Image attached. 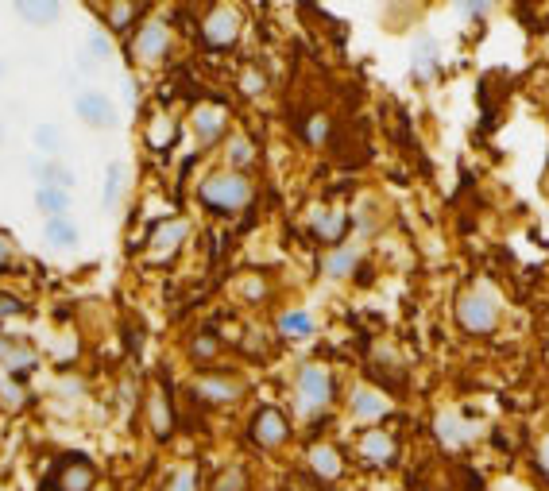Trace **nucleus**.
I'll return each mask as SVG.
<instances>
[{"label":"nucleus","mask_w":549,"mask_h":491,"mask_svg":"<svg viewBox=\"0 0 549 491\" xmlns=\"http://www.w3.org/2000/svg\"><path fill=\"white\" fill-rule=\"evenodd\" d=\"M205 43H213V47H229L236 43V35H240V16L232 12V8H213L209 16H205Z\"/></svg>","instance_id":"nucleus-6"},{"label":"nucleus","mask_w":549,"mask_h":491,"mask_svg":"<svg viewBox=\"0 0 549 491\" xmlns=\"http://www.w3.org/2000/svg\"><path fill=\"white\" fill-rule=\"evenodd\" d=\"M542 468L549 472V437H546V445H542Z\"/></svg>","instance_id":"nucleus-38"},{"label":"nucleus","mask_w":549,"mask_h":491,"mask_svg":"<svg viewBox=\"0 0 549 491\" xmlns=\"http://www.w3.org/2000/svg\"><path fill=\"white\" fill-rule=\"evenodd\" d=\"M0 144H4V128H0Z\"/></svg>","instance_id":"nucleus-40"},{"label":"nucleus","mask_w":549,"mask_h":491,"mask_svg":"<svg viewBox=\"0 0 549 491\" xmlns=\"http://www.w3.org/2000/svg\"><path fill=\"white\" fill-rule=\"evenodd\" d=\"M437 437H441L449 449H457V445H464V441L472 437V426H464L457 414H441V418H437Z\"/></svg>","instance_id":"nucleus-19"},{"label":"nucleus","mask_w":549,"mask_h":491,"mask_svg":"<svg viewBox=\"0 0 549 491\" xmlns=\"http://www.w3.org/2000/svg\"><path fill=\"white\" fill-rule=\"evenodd\" d=\"M198 395L209 403H232V399H240V383L225 376H205L198 379Z\"/></svg>","instance_id":"nucleus-13"},{"label":"nucleus","mask_w":549,"mask_h":491,"mask_svg":"<svg viewBox=\"0 0 549 491\" xmlns=\"http://www.w3.org/2000/svg\"><path fill=\"white\" fill-rule=\"evenodd\" d=\"M410 70L418 82H430L437 74V43L430 35H418L414 39V51H410Z\"/></svg>","instance_id":"nucleus-10"},{"label":"nucleus","mask_w":549,"mask_h":491,"mask_svg":"<svg viewBox=\"0 0 549 491\" xmlns=\"http://www.w3.org/2000/svg\"><path fill=\"white\" fill-rule=\"evenodd\" d=\"M240 86H244V93H248V97H256V93H263V86H267V82H263L260 70H248V74L240 78Z\"/></svg>","instance_id":"nucleus-31"},{"label":"nucleus","mask_w":549,"mask_h":491,"mask_svg":"<svg viewBox=\"0 0 549 491\" xmlns=\"http://www.w3.org/2000/svg\"><path fill=\"white\" fill-rule=\"evenodd\" d=\"M457 318L468 333H492L495 321H499V302L488 287L468 290L461 302H457Z\"/></svg>","instance_id":"nucleus-2"},{"label":"nucleus","mask_w":549,"mask_h":491,"mask_svg":"<svg viewBox=\"0 0 549 491\" xmlns=\"http://www.w3.org/2000/svg\"><path fill=\"white\" fill-rule=\"evenodd\" d=\"M387 410H391V403H387L379 391H372V387H360V391L352 395V414H356L360 422H376Z\"/></svg>","instance_id":"nucleus-12"},{"label":"nucleus","mask_w":549,"mask_h":491,"mask_svg":"<svg viewBox=\"0 0 549 491\" xmlns=\"http://www.w3.org/2000/svg\"><path fill=\"white\" fill-rule=\"evenodd\" d=\"M35 205H39V213H47V217H66V213H70V190L39 186V190H35Z\"/></svg>","instance_id":"nucleus-16"},{"label":"nucleus","mask_w":549,"mask_h":491,"mask_svg":"<svg viewBox=\"0 0 549 491\" xmlns=\"http://www.w3.org/2000/svg\"><path fill=\"white\" fill-rule=\"evenodd\" d=\"M86 51L93 62H109L113 55V47H109V35H101V31H89L86 35Z\"/></svg>","instance_id":"nucleus-27"},{"label":"nucleus","mask_w":549,"mask_h":491,"mask_svg":"<svg viewBox=\"0 0 549 491\" xmlns=\"http://www.w3.org/2000/svg\"><path fill=\"white\" fill-rule=\"evenodd\" d=\"M279 333L290 337V341H302V337H310L314 333V318L306 314V310H290L279 318Z\"/></svg>","instance_id":"nucleus-21"},{"label":"nucleus","mask_w":549,"mask_h":491,"mask_svg":"<svg viewBox=\"0 0 549 491\" xmlns=\"http://www.w3.org/2000/svg\"><path fill=\"white\" fill-rule=\"evenodd\" d=\"M221 128H225V113H221V109L205 105V109L194 113V132H198V140H202V144H213V140L221 136Z\"/></svg>","instance_id":"nucleus-17"},{"label":"nucleus","mask_w":549,"mask_h":491,"mask_svg":"<svg viewBox=\"0 0 549 491\" xmlns=\"http://www.w3.org/2000/svg\"><path fill=\"white\" fill-rule=\"evenodd\" d=\"M229 163L232 167H248V163H252V144H248V140H232Z\"/></svg>","instance_id":"nucleus-29"},{"label":"nucleus","mask_w":549,"mask_h":491,"mask_svg":"<svg viewBox=\"0 0 549 491\" xmlns=\"http://www.w3.org/2000/svg\"><path fill=\"white\" fill-rule=\"evenodd\" d=\"M24 306L16 302V298H8V294H0V318H8V314H20Z\"/></svg>","instance_id":"nucleus-35"},{"label":"nucleus","mask_w":549,"mask_h":491,"mask_svg":"<svg viewBox=\"0 0 549 491\" xmlns=\"http://www.w3.org/2000/svg\"><path fill=\"white\" fill-rule=\"evenodd\" d=\"M329 395H333V379H329V372L318 368V364H306L302 376H298V406H302V414L321 410V406L329 403Z\"/></svg>","instance_id":"nucleus-4"},{"label":"nucleus","mask_w":549,"mask_h":491,"mask_svg":"<svg viewBox=\"0 0 549 491\" xmlns=\"http://www.w3.org/2000/svg\"><path fill=\"white\" fill-rule=\"evenodd\" d=\"M202 202L221 213H236L252 202V186L244 174H213L202 182Z\"/></svg>","instance_id":"nucleus-1"},{"label":"nucleus","mask_w":549,"mask_h":491,"mask_svg":"<svg viewBox=\"0 0 549 491\" xmlns=\"http://www.w3.org/2000/svg\"><path fill=\"white\" fill-rule=\"evenodd\" d=\"M495 8V0H457V12L468 16V20H484Z\"/></svg>","instance_id":"nucleus-28"},{"label":"nucleus","mask_w":549,"mask_h":491,"mask_svg":"<svg viewBox=\"0 0 549 491\" xmlns=\"http://www.w3.org/2000/svg\"><path fill=\"white\" fill-rule=\"evenodd\" d=\"M20 20H28L31 28H47L62 16V0H12Z\"/></svg>","instance_id":"nucleus-9"},{"label":"nucleus","mask_w":549,"mask_h":491,"mask_svg":"<svg viewBox=\"0 0 549 491\" xmlns=\"http://www.w3.org/2000/svg\"><path fill=\"white\" fill-rule=\"evenodd\" d=\"M310 468L318 472V480H337V476H341V457H337V449L318 445V449L310 453Z\"/></svg>","instance_id":"nucleus-20"},{"label":"nucleus","mask_w":549,"mask_h":491,"mask_svg":"<svg viewBox=\"0 0 549 491\" xmlns=\"http://www.w3.org/2000/svg\"><path fill=\"white\" fill-rule=\"evenodd\" d=\"M120 186H124V167H120V163H109V171H105V209L116 205Z\"/></svg>","instance_id":"nucleus-26"},{"label":"nucleus","mask_w":549,"mask_h":491,"mask_svg":"<svg viewBox=\"0 0 549 491\" xmlns=\"http://www.w3.org/2000/svg\"><path fill=\"white\" fill-rule=\"evenodd\" d=\"M147 422H151L155 437H171V406H167V395L159 387L147 395Z\"/></svg>","instance_id":"nucleus-14"},{"label":"nucleus","mask_w":549,"mask_h":491,"mask_svg":"<svg viewBox=\"0 0 549 491\" xmlns=\"http://www.w3.org/2000/svg\"><path fill=\"white\" fill-rule=\"evenodd\" d=\"M345 225L348 217L341 209H318V213H314V232H318L321 240H341V236H345Z\"/></svg>","instance_id":"nucleus-18"},{"label":"nucleus","mask_w":549,"mask_h":491,"mask_svg":"<svg viewBox=\"0 0 549 491\" xmlns=\"http://www.w3.org/2000/svg\"><path fill=\"white\" fill-rule=\"evenodd\" d=\"M31 140H35V147H39L43 155H58V151H62V128L51 124V120H43V124H35Z\"/></svg>","instance_id":"nucleus-23"},{"label":"nucleus","mask_w":549,"mask_h":491,"mask_svg":"<svg viewBox=\"0 0 549 491\" xmlns=\"http://www.w3.org/2000/svg\"><path fill=\"white\" fill-rule=\"evenodd\" d=\"M171 491H194V476H190V472H182V476H174Z\"/></svg>","instance_id":"nucleus-36"},{"label":"nucleus","mask_w":549,"mask_h":491,"mask_svg":"<svg viewBox=\"0 0 549 491\" xmlns=\"http://www.w3.org/2000/svg\"><path fill=\"white\" fill-rule=\"evenodd\" d=\"M252 437H256V445H263V449L283 445V441H287V418H283L279 410H260L256 422H252Z\"/></svg>","instance_id":"nucleus-7"},{"label":"nucleus","mask_w":549,"mask_h":491,"mask_svg":"<svg viewBox=\"0 0 549 491\" xmlns=\"http://www.w3.org/2000/svg\"><path fill=\"white\" fill-rule=\"evenodd\" d=\"M47 244H55V248H78V240H82V232H78V225L70 221V217H47Z\"/></svg>","instance_id":"nucleus-15"},{"label":"nucleus","mask_w":549,"mask_h":491,"mask_svg":"<svg viewBox=\"0 0 549 491\" xmlns=\"http://www.w3.org/2000/svg\"><path fill=\"white\" fill-rule=\"evenodd\" d=\"M356 260H360V248H341V252H333V256L325 260V275H329V279H345V275H352Z\"/></svg>","instance_id":"nucleus-24"},{"label":"nucleus","mask_w":549,"mask_h":491,"mask_svg":"<svg viewBox=\"0 0 549 491\" xmlns=\"http://www.w3.org/2000/svg\"><path fill=\"white\" fill-rule=\"evenodd\" d=\"M39 186L70 190V186H74V174L66 171V167H58V163H47V167H39Z\"/></svg>","instance_id":"nucleus-25"},{"label":"nucleus","mask_w":549,"mask_h":491,"mask_svg":"<svg viewBox=\"0 0 549 491\" xmlns=\"http://www.w3.org/2000/svg\"><path fill=\"white\" fill-rule=\"evenodd\" d=\"M0 78H4V62H0Z\"/></svg>","instance_id":"nucleus-39"},{"label":"nucleus","mask_w":549,"mask_h":491,"mask_svg":"<svg viewBox=\"0 0 549 491\" xmlns=\"http://www.w3.org/2000/svg\"><path fill=\"white\" fill-rule=\"evenodd\" d=\"M213 491H244V472H240V468H229V472L213 484Z\"/></svg>","instance_id":"nucleus-30"},{"label":"nucleus","mask_w":549,"mask_h":491,"mask_svg":"<svg viewBox=\"0 0 549 491\" xmlns=\"http://www.w3.org/2000/svg\"><path fill=\"white\" fill-rule=\"evenodd\" d=\"M186 232H190L186 221H163L159 229L151 232V252H155V256H171L174 248L186 240Z\"/></svg>","instance_id":"nucleus-11"},{"label":"nucleus","mask_w":549,"mask_h":491,"mask_svg":"<svg viewBox=\"0 0 549 491\" xmlns=\"http://www.w3.org/2000/svg\"><path fill=\"white\" fill-rule=\"evenodd\" d=\"M213 352H217V341H213V337H198V341H194V356H198V360H209Z\"/></svg>","instance_id":"nucleus-33"},{"label":"nucleus","mask_w":549,"mask_h":491,"mask_svg":"<svg viewBox=\"0 0 549 491\" xmlns=\"http://www.w3.org/2000/svg\"><path fill=\"white\" fill-rule=\"evenodd\" d=\"M167 47H171V31H167V24H159V20H151V24L140 31V39H136V55L144 58V62L163 58Z\"/></svg>","instance_id":"nucleus-8"},{"label":"nucleus","mask_w":549,"mask_h":491,"mask_svg":"<svg viewBox=\"0 0 549 491\" xmlns=\"http://www.w3.org/2000/svg\"><path fill=\"white\" fill-rule=\"evenodd\" d=\"M74 109H78V116L86 120L89 128H101V132H109V128H116V109H113V101H109L105 93H97V89H86V93H78Z\"/></svg>","instance_id":"nucleus-5"},{"label":"nucleus","mask_w":549,"mask_h":491,"mask_svg":"<svg viewBox=\"0 0 549 491\" xmlns=\"http://www.w3.org/2000/svg\"><path fill=\"white\" fill-rule=\"evenodd\" d=\"M97 488V464L82 457V453H66L58 461L55 491H93Z\"/></svg>","instance_id":"nucleus-3"},{"label":"nucleus","mask_w":549,"mask_h":491,"mask_svg":"<svg viewBox=\"0 0 549 491\" xmlns=\"http://www.w3.org/2000/svg\"><path fill=\"white\" fill-rule=\"evenodd\" d=\"M360 449H364V457L368 461H376V464H387V461H395V441L387 434H368L364 441H360Z\"/></svg>","instance_id":"nucleus-22"},{"label":"nucleus","mask_w":549,"mask_h":491,"mask_svg":"<svg viewBox=\"0 0 549 491\" xmlns=\"http://www.w3.org/2000/svg\"><path fill=\"white\" fill-rule=\"evenodd\" d=\"M325 132H329V124H325V116H314V120H310V128H306V136H310V144H321V140H325Z\"/></svg>","instance_id":"nucleus-32"},{"label":"nucleus","mask_w":549,"mask_h":491,"mask_svg":"<svg viewBox=\"0 0 549 491\" xmlns=\"http://www.w3.org/2000/svg\"><path fill=\"white\" fill-rule=\"evenodd\" d=\"M132 24V4H116L113 8V28H128Z\"/></svg>","instance_id":"nucleus-34"},{"label":"nucleus","mask_w":549,"mask_h":491,"mask_svg":"<svg viewBox=\"0 0 549 491\" xmlns=\"http://www.w3.org/2000/svg\"><path fill=\"white\" fill-rule=\"evenodd\" d=\"M12 263V244H8V236H0V271Z\"/></svg>","instance_id":"nucleus-37"}]
</instances>
